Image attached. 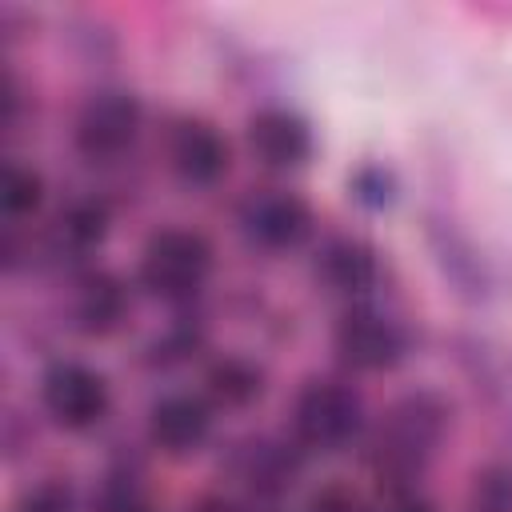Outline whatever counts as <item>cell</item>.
I'll list each match as a JSON object with an SVG mask.
<instances>
[{"label":"cell","mask_w":512,"mask_h":512,"mask_svg":"<svg viewBox=\"0 0 512 512\" xmlns=\"http://www.w3.org/2000/svg\"><path fill=\"white\" fill-rule=\"evenodd\" d=\"M248 144L268 168H304L312 160V128L304 116L288 108H264L248 120Z\"/></svg>","instance_id":"obj_8"},{"label":"cell","mask_w":512,"mask_h":512,"mask_svg":"<svg viewBox=\"0 0 512 512\" xmlns=\"http://www.w3.org/2000/svg\"><path fill=\"white\" fill-rule=\"evenodd\" d=\"M468 508L472 512H512V472L500 468V464L476 472Z\"/></svg>","instance_id":"obj_17"},{"label":"cell","mask_w":512,"mask_h":512,"mask_svg":"<svg viewBox=\"0 0 512 512\" xmlns=\"http://www.w3.org/2000/svg\"><path fill=\"white\" fill-rule=\"evenodd\" d=\"M240 228H244V236H248L256 248L284 252V248H296V244L312 232V212H308V204H304L296 192L268 188V192H256V196L244 204Z\"/></svg>","instance_id":"obj_7"},{"label":"cell","mask_w":512,"mask_h":512,"mask_svg":"<svg viewBox=\"0 0 512 512\" xmlns=\"http://www.w3.org/2000/svg\"><path fill=\"white\" fill-rule=\"evenodd\" d=\"M444 428H448V404L440 396L412 392V396L396 400L372 432L368 460H372L376 476L392 480V484L412 480L428 464L436 444L444 440Z\"/></svg>","instance_id":"obj_1"},{"label":"cell","mask_w":512,"mask_h":512,"mask_svg":"<svg viewBox=\"0 0 512 512\" xmlns=\"http://www.w3.org/2000/svg\"><path fill=\"white\" fill-rule=\"evenodd\" d=\"M40 400L48 408V416L68 428V432H84L92 424H100L108 416V384L100 372H92L88 364L76 360H60L44 372L40 380Z\"/></svg>","instance_id":"obj_4"},{"label":"cell","mask_w":512,"mask_h":512,"mask_svg":"<svg viewBox=\"0 0 512 512\" xmlns=\"http://www.w3.org/2000/svg\"><path fill=\"white\" fill-rule=\"evenodd\" d=\"M384 512H432V504L416 492H392V500L384 504Z\"/></svg>","instance_id":"obj_21"},{"label":"cell","mask_w":512,"mask_h":512,"mask_svg":"<svg viewBox=\"0 0 512 512\" xmlns=\"http://www.w3.org/2000/svg\"><path fill=\"white\" fill-rule=\"evenodd\" d=\"M292 428L304 448L336 452L360 432V396L336 380H312L296 396Z\"/></svg>","instance_id":"obj_3"},{"label":"cell","mask_w":512,"mask_h":512,"mask_svg":"<svg viewBox=\"0 0 512 512\" xmlns=\"http://www.w3.org/2000/svg\"><path fill=\"white\" fill-rule=\"evenodd\" d=\"M108 232V208L96 200H76L68 212H60L52 228V248L60 256H84L92 252Z\"/></svg>","instance_id":"obj_13"},{"label":"cell","mask_w":512,"mask_h":512,"mask_svg":"<svg viewBox=\"0 0 512 512\" xmlns=\"http://www.w3.org/2000/svg\"><path fill=\"white\" fill-rule=\"evenodd\" d=\"M172 168L184 184L208 188L228 172V144L208 120H180L168 144Z\"/></svg>","instance_id":"obj_10"},{"label":"cell","mask_w":512,"mask_h":512,"mask_svg":"<svg viewBox=\"0 0 512 512\" xmlns=\"http://www.w3.org/2000/svg\"><path fill=\"white\" fill-rule=\"evenodd\" d=\"M212 272V244L188 228L156 232L140 252V284L160 300H188Z\"/></svg>","instance_id":"obj_2"},{"label":"cell","mask_w":512,"mask_h":512,"mask_svg":"<svg viewBox=\"0 0 512 512\" xmlns=\"http://www.w3.org/2000/svg\"><path fill=\"white\" fill-rule=\"evenodd\" d=\"M212 432V408L208 400L200 396H188V392H172V396H160L148 412V436L156 448L172 452V456H184V452H196Z\"/></svg>","instance_id":"obj_9"},{"label":"cell","mask_w":512,"mask_h":512,"mask_svg":"<svg viewBox=\"0 0 512 512\" xmlns=\"http://www.w3.org/2000/svg\"><path fill=\"white\" fill-rule=\"evenodd\" d=\"M72 312H76L80 332H88V336H104V332H112V328L124 320V312H128L124 284H120L116 276H108V272L88 276V280L76 288V304H72Z\"/></svg>","instance_id":"obj_12"},{"label":"cell","mask_w":512,"mask_h":512,"mask_svg":"<svg viewBox=\"0 0 512 512\" xmlns=\"http://www.w3.org/2000/svg\"><path fill=\"white\" fill-rule=\"evenodd\" d=\"M316 276L340 292V296H364L376 276H380V264H376V252L364 244V240H328L320 248V260H316Z\"/></svg>","instance_id":"obj_11"},{"label":"cell","mask_w":512,"mask_h":512,"mask_svg":"<svg viewBox=\"0 0 512 512\" xmlns=\"http://www.w3.org/2000/svg\"><path fill=\"white\" fill-rule=\"evenodd\" d=\"M68 508H72V496L64 484H40L20 504V512H68Z\"/></svg>","instance_id":"obj_19"},{"label":"cell","mask_w":512,"mask_h":512,"mask_svg":"<svg viewBox=\"0 0 512 512\" xmlns=\"http://www.w3.org/2000/svg\"><path fill=\"white\" fill-rule=\"evenodd\" d=\"M140 132V100L132 92H96L76 116V148L88 160H112Z\"/></svg>","instance_id":"obj_6"},{"label":"cell","mask_w":512,"mask_h":512,"mask_svg":"<svg viewBox=\"0 0 512 512\" xmlns=\"http://www.w3.org/2000/svg\"><path fill=\"white\" fill-rule=\"evenodd\" d=\"M40 200H44V180L24 164H8L4 168V212L20 220V216H32Z\"/></svg>","instance_id":"obj_16"},{"label":"cell","mask_w":512,"mask_h":512,"mask_svg":"<svg viewBox=\"0 0 512 512\" xmlns=\"http://www.w3.org/2000/svg\"><path fill=\"white\" fill-rule=\"evenodd\" d=\"M308 512H368L364 500L348 488H320L312 500H308Z\"/></svg>","instance_id":"obj_20"},{"label":"cell","mask_w":512,"mask_h":512,"mask_svg":"<svg viewBox=\"0 0 512 512\" xmlns=\"http://www.w3.org/2000/svg\"><path fill=\"white\" fill-rule=\"evenodd\" d=\"M240 476L256 488V492H280L292 484L296 476V456L284 452L280 444H268V440H256L240 452Z\"/></svg>","instance_id":"obj_15"},{"label":"cell","mask_w":512,"mask_h":512,"mask_svg":"<svg viewBox=\"0 0 512 512\" xmlns=\"http://www.w3.org/2000/svg\"><path fill=\"white\" fill-rule=\"evenodd\" d=\"M336 352L344 364H352L360 372H384L404 360L408 336H404L400 320L372 312V308H352L336 324Z\"/></svg>","instance_id":"obj_5"},{"label":"cell","mask_w":512,"mask_h":512,"mask_svg":"<svg viewBox=\"0 0 512 512\" xmlns=\"http://www.w3.org/2000/svg\"><path fill=\"white\" fill-rule=\"evenodd\" d=\"M352 196H356L364 208H384V204H392V196H396L392 172H384L380 164L356 168V176H352Z\"/></svg>","instance_id":"obj_18"},{"label":"cell","mask_w":512,"mask_h":512,"mask_svg":"<svg viewBox=\"0 0 512 512\" xmlns=\"http://www.w3.org/2000/svg\"><path fill=\"white\" fill-rule=\"evenodd\" d=\"M208 396L212 404H224V408H244L252 404L260 392H264V376L256 364L240 360V356H224L208 368Z\"/></svg>","instance_id":"obj_14"}]
</instances>
